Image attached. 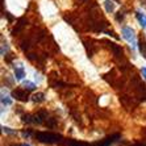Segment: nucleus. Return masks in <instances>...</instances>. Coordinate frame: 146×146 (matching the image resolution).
I'll list each match as a JSON object with an SVG mask.
<instances>
[{
	"mask_svg": "<svg viewBox=\"0 0 146 146\" xmlns=\"http://www.w3.org/2000/svg\"><path fill=\"white\" fill-rule=\"evenodd\" d=\"M36 138L42 143H57L62 142V136L51 132H38L36 133Z\"/></svg>",
	"mask_w": 146,
	"mask_h": 146,
	"instance_id": "f257e3e1",
	"label": "nucleus"
},
{
	"mask_svg": "<svg viewBox=\"0 0 146 146\" xmlns=\"http://www.w3.org/2000/svg\"><path fill=\"white\" fill-rule=\"evenodd\" d=\"M121 34H122V37H124V40H126L130 45H132L133 49H136L137 46H138L137 40H136V34H134V31H133L130 27L124 25V27L121 28Z\"/></svg>",
	"mask_w": 146,
	"mask_h": 146,
	"instance_id": "f03ea898",
	"label": "nucleus"
},
{
	"mask_svg": "<svg viewBox=\"0 0 146 146\" xmlns=\"http://www.w3.org/2000/svg\"><path fill=\"white\" fill-rule=\"evenodd\" d=\"M12 98L16 99V100H20V102H28L29 100V91L23 88H16L12 91Z\"/></svg>",
	"mask_w": 146,
	"mask_h": 146,
	"instance_id": "7ed1b4c3",
	"label": "nucleus"
},
{
	"mask_svg": "<svg viewBox=\"0 0 146 146\" xmlns=\"http://www.w3.org/2000/svg\"><path fill=\"white\" fill-rule=\"evenodd\" d=\"M13 75H15V79L16 80H23V79L27 76V72H25V68L23 66V63H19V65H15L13 66Z\"/></svg>",
	"mask_w": 146,
	"mask_h": 146,
	"instance_id": "20e7f679",
	"label": "nucleus"
},
{
	"mask_svg": "<svg viewBox=\"0 0 146 146\" xmlns=\"http://www.w3.org/2000/svg\"><path fill=\"white\" fill-rule=\"evenodd\" d=\"M115 138H119V134H116V136H112V137H108V138H106V141L98 142L95 146H109V145H112V143L116 141Z\"/></svg>",
	"mask_w": 146,
	"mask_h": 146,
	"instance_id": "39448f33",
	"label": "nucleus"
},
{
	"mask_svg": "<svg viewBox=\"0 0 146 146\" xmlns=\"http://www.w3.org/2000/svg\"><path fill=\"white\" fill-rule=\"evenodd\" d=\"M136 19L138 20L139 25H141V27H142L143 29L146 31V16H145V15L141 13L139 11H137V12H136Z\"/></svg>",
	"mask_w": 146,
	"mask_h": 146,
	"instance_id": "423d86ee",
	"label": "nucleus"
},
{
	"mask_svg": "<svg viewBox=\"0 0 146 146\" xmlns=\"http://www.w3.org/2000/svg\"><path fill=\"white\" fill-rule=\"evenodd\" d=\"M23 87H24L25 90H28V91H36V90H37V84L31 80H24Z\"/></svg>",
	"mask_w": 146,
	"mask_h": 146,
	"instance_id": "0eeeda50",
	"label": "nucleus"
},
{
	"mask_svg": "<svg viewBox=\"0 0 146 146\" xmlns=\"http://www.w3.org/2000/svg\"><path fill=\"white\" fill-rule=\"evenodd\" d=\"M12 104V99L7 95V94H4V91H1V106L3 107H8Z\"/></svg>",
	"mask_w": 146,
	"mask_h": 146,
	"instance_id": "6e6552de",
	"label": "nucleus"
},
{
	"mask_svg": "<svg viewBox=\"0 0 146 146\" xmlns=\"http://www.w3.org/2000/svg\"><path fill=\"white\" fill-rule=\"evenodd\" d=\"M32 100L34 103H44L45 102V94L44 92H36L33 96H32Z\"/></svg>",
	"mask_w": 146,
	"mask_h": 146,
	"instance_id": "1a4fd4ad",
	"label": "nucleus"
},
{
	"mask_svg": "<svg viewBox=\"0 0 146 146\" xmlns=\"http://www.w3.org/2000/svg\"><path fill=\"white\" fill-rule=\"evenodd\" d=\"M138 49H139V51H141V54L143 55V58L146 59V41H145V38H141V40L138 41Z\"/></svg>",
	"mask_w": 146,
	"mask_h": 146,
	"instance_id": "9d476101",
	"label": "nucleus"
},
{
	"mask_svg": "<svg viewBox=\"0 0 146 146\" xmlns=\"http://www.w3.org/2000/svg\"><path fill=\"white\" fill-rule=\"evenodd\" d=\"M104 7H106V11L108 13H112L113 11H115V3H113L112 0H106L104 1Z\"/></svg>",
	"mask_w": 146,
	"mask_h": 146,
	"instance_id": "9b49d317",
	"label": "nucleus"
},
{
	"mask_svg": "<svg viewBox=\"0 0 146 146\" xmlns=\"http://www.w3.org/2000/svg\"><path fill=\"white\" fill-rule=\"evenodd\" d=\"M8 50H9V46H8L7 40L1 38V55H3V57H5V53H7Z\"/></svg>",
	"mask_w": 146,
	"mask_h": 146,
	"instance_id": "f8f14e48",
	"label": "nucleus"
},
{
	"mask_svg": "<svg viewBox=\"0 0 146 146\" xmlns=\"http://www.w3.org/2000/svg\"><path fill=\"white\" fill-rule=\"evenodd\" d=\"M1 129H3L4 133H7V134H16V130H12L9 126H3Z\"/></svg>",
	"mask_w": 146,
	"mask_h": 146,
	"instance_id": "ddd939ff",
	"label": "nucleus"
},
{
	"mask_svg": "<svg viewBox=\"0 0 146 146\" xmlns=\"http://www.w3.org/2000/svg\"><path fill=\"white\" fill-rule=\"evenodd\" d=\"M68 146H87L86 143H82V142H78V141H71V142H67Z\"/></svg>",
	"mask_w": 146,
	"mask_h": 146,
	"instance_id": "4468645a",
	"label": "nucleus"
},
{
	"mask_svg": "<svg viewBox=\"0 0 146 146\" xmlns=\"http://www.w3.org/2000/svg\"><path fill=\"white\" fill-rule=\"evenodd\" d=\"M122 19H124V13H122V12H117V15H116V20L122 21Z\"/></svg>",
	"mask_w": 146,
	"mask_h": 146,
	"instance_id": "2eb2a0df",
	"label": "nucleus"
},
{
	"mask_svg": "<svg viewBox=\"0 0 146 146\" xmlns=\"http://www.w3.org/2000/svg\"><path fill=\"white\" fill-rule=\"evenodd\" d=\"M141 72H142V75H143V78L146 79V67H142L141 68Z\"/></svg>",
	"mask_w": 146,
	"mask_h": 146,
	"instance_id": "dca6fc26",
	"label": "nucleus"
},
{
	"mask_svg": "<svg viewBox=\"0 0 146 146\" xmlns=\"http://www.w3.org/2000/svg\"><path fill=\"white\" fill-rule=\"evenodd\" d=\"M79 1H80V3H83V1H86V0H79Z\"/></svg>",
	"mask_w": 146,
	"mask_h": 146,
	"instance_id": "f3484780",
	"label": "nucleus"
}]
</instances>
